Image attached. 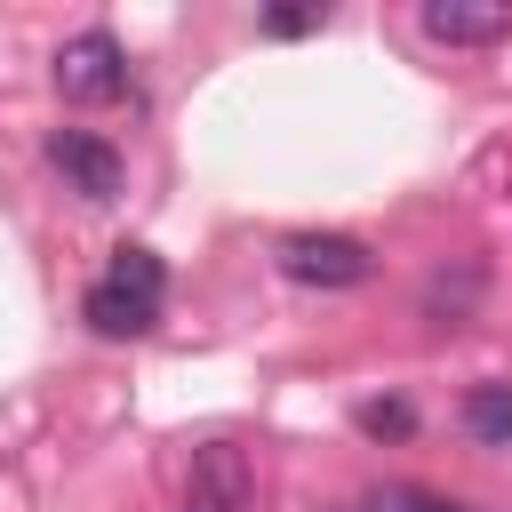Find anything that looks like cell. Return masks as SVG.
<instances>
[{
  "label": "cell",
  "mask_w": 512,
  "mask_h": 512,
  "mask_svg": "<svg viewBox=\"0 0 512 512\" xmlns=\"http://www.w3.org/2000/svg\"><path fill=\"white\" fill-rule=\"evenodd\" d=\"M160 304H168V272H160V256L152 248H112V264H104V280L88 288V328L96 336H144L152 320H160Z\"/></svg>",
  "instance_id": "6da1fadb"
},
{
  "label": "cell",
  "mask_w": 512,
  "mask_h": 512,
  "mask_svg": "<svg viewBox=\"0 0 512 512\" xmlns=\"http://www.w3.org/2000/svg\"><path fill=\"white\" fill-rule=\"evenodd\" d=\"M280 272L304 280V288H360V280L376 272V256H368V240H352V232H288V240H280Z\"/></svg>",
  "instance_id": "7a4b0ae2"
},
{
  "label": "cell",
  "mask_w": 512,
  "mask_h": 512,
  "mask_svg": "<svg viewBox=\"0 0 512 512\" xmlns=\"http://www.w3.org/2000/svg\"><path fill=\"white\" fill-rule=\"evenodd\" d=\"M56 88H64L72 104H112V96H128V48H120L112 32H72V40L56 48Z\"/></svg>",
  "instance_id": "3957f363"
},
{
  "label": "cell",
  "mask_w": 512,
  "mask_h": 512,
  "mask_svg": "<svg viewBox=\"0 0 512 512\" xmlns=\"http://www.w3.org/2000/svg\"><path fill=\"white\" fill-rule=\"evenodd\" d=\"M248 488H256V472H248V456L232 440L192 448V464H184V512H240Z\"/></svg>",
  "instance_id": "277c9868"
},
{
  "label": "cell",
  "mask_w": 512,
  "mask_h": 512,
  "mask_svg": "<svg viewBox=\"0 0 512 512\" xmlns=\"http://www.w3.org/2000/svg\"><path fill=\"white\" fill-rule=\"evenodd\" d=\"M48 168L80 192V200H120V152L88 128H56L48 136Z\"/></svg>",
  "instance_id": "5b68a950"
},
{
  "label": "cell",
  "mask_w": 512,
  "mask_h": 512,
  "mask_svg": "<svg viewBox=\"0 0 512 512\" xmlns=\"http://www.w3.org/2000/svg\"><path fill=\"white\" fill-rule=\"evenodd\" d=\"M416 24L448 48H496V40H512V0H424Z\"/></svg>",
  "instance_id": "8992f818"
},
{
  "label": "cell",
  "mask_w": 512,
  "mask_h": 512,
  "mask_svg": "<svg viewBox=\"0 0 512 512\" xmlns=\"http://www.w3.org/2000/svg\"><path fill=\"white\" fill-rule=\"evenodd\" d=\"M464 432L488 448H512V384H472L464 392Z\"/></svg>",
  "instance_id": "52a82bcc"
},
{
  "label": "cell",
  "mask_w": 512,
  "mask_h": 512,
  "mask_svg": "<svg viewBox=\"0 0 512 512\" xmlns=\"http://www.w3.org/2000/svg\"><path fill=\"white\" fill-rule=\"evenodd\" d=\"M360 432H368V440H408V432H416V408H408V400H368V408H360Z\"/></svg>",
  "instance_id": "ba28073f"
},
{
  "label": "cell",
  "mask_w": 512,
  "mask_h": 512,
  "mask_svg": "<svg viewBox=\"0 0 512 512\" xmlns=\"http://www.w3.org/2000/svg\"><path fill=\"white\" fill-rule=\"evenodd\" d=\"M472 288H480V272L464 264V272H456V288H448V280H432V288H424V312H432V320H440V312H464V304H472Z\"/></svg>",
  "instance_id": "9c48e42d"
},
{
  "label": "cell",
  "mask_w": 512,
  "mask_h": 512,
  "mask_svg": "<svg viewBox=\"0 0 512 512\" xmlns=\"http://www.w3.org/2000/svg\"><path fill=\"white\" fill-rule=\"evenodd\" d=\"M376 512H464L456 496H432V488H384Z\"/></svg>",
  "instance_id": "30bf717a"
},
{
  "label": "cell",
  "mask_w": 512,
  "mask_h": 512,
  "mask_svg": "<svg viewBox=\"0 0 512 512\" xmlns=\"http://www.w3.org/2000/svg\"><path fill=\"white\" fill-rule=\"evenodd\" d=\"M320 24H328V8H264L272 40H296V32H320Z\"/></svg>",
  "instance_id": "8fae6325"
}]
</instances>
